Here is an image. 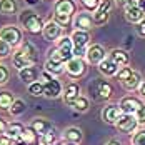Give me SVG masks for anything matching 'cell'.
<instances>
[{
  "label": "cell",
  "instance_id": "cell-1",
  "mask_svg": "<svg viewBox=\"0 0 145 145\" xmlns=\"http://www.w3.org/2000/svg\"><path fill=\"white\" fill-rule=\"evenodd\" d=\"M39 60V52L32 42H22L18 50L12 55V63L15 69L22 70L25 67H33Z\"/></svg>",
  "mask_w": 145,
  "mask_h": 145
},
{
  "label": "cell",
  "instance_id": "cell-2",
  "mask_svg": "<svg viewBox=\"0 0 145 145\" xmlns=\"http://www.w3.org/2000/svg\"><path fill=\"white\" fill-rule=\"evenodd\" d=\"M48 58H55L63 63H67L70 58H73V42L70 37H60L55 44V48L48 50Z\"/></svg>",
  "mask_w": 145,
  "mask_h": 145
},
{
  "label": "cell",
  "instance_id": "cell-3",
  "mask_svg": "<svg viewBox=\"0 0 145 145\" xmlns=\"http://www.w3.org/2000/svg\"><path fill=\"white\" fill-rule=\"evenodd\" d=\"M18 20H20V25L24 27V29L30 32V33H42L44 32V20H42V17L39 14H35L33 10H22L20 15H18Z\"/></svg>",
  "mask_w": 145,
  "mask_h": 145
},
{
  "label": "cell",
  "instance_id": "cell-4",
  "mask_svg": "<svg viewBox=\"0 0 145 145\" xmlns=\"http://www.w3.org/2000/svg\"><path fill=\"white\" fill-rule=\"evenodd\" d=\"M117 77H118V82L127 90H138L142 80H144L142 75L132 67H122L117 73Z\"/></svg>",
  "mask_w": 145,
  "mask_h": 145
},
{
  "label": "cell",
  "instance_id": "cell-5",
  "mask_svg": "<svg viewBox=\"0 0 145 145\" xmlns=\"http://www.w3.org/2000/svg\"><path fill=\"white\" fill-rule=\"evenodd\" d=\"M40 82L44 85V97H47V99H57L63 93V88L60 85V82L48 72L40 73Z\"/></svg>",
  "mask_w": 145,
  "mask_h": 145
},
{
  "label": "cell",
  "instance_id": "cell-6",
  "mask_svg": "<svg viewBox=\"0 0 145 145\" xmlns=\"http://www.w3.org/2000/svg\"><path fill=\"white\" fill-rule=\"evenodd\" d=\"M73 42V57H85L88 48V42H90V33L85 30H73L70 35Z\"/></svg>",
  "mask_w": 145,
  "mask_h": 145
},
{
  "label": "cell",
  "instance_id": "cell-7",
  "mask_svg": "<svg viewBox=\"0 0 145 145\" xmlns=\"http://www.w3.org/2000/svg\"><path fill=\"white\" fill-rule=\"evenodd\" d=\"M0 39L5 40L7 44H10L12 47H18V45H22L24 33L15 25H5V27L0 29Z\"/></svg>",
  "mask_w": 145,
  "mask_h": 145
},
{
  "label": "cell",
  "instance_id": "cell-8",
  "mask_svg": "<svg viewBox=\"0 0 145 145\" xmlns=\"http://www.w3.org/2000/svg\"><path fill=\"white\" fill-rule=\"evenodd\" d=\"M114 0H102L100 5H99V8L93 12V22H95V27H102V25H105L107 22H108V18H110V12H112V8H114Z\"/></svg>",
  "mask_w": 145,
  "mask_h": 145
},
{
  "label": "cell",
  "instance_id": "cell-9",
  "mask_svg": "<svg viewBox=\"0 0 145 145\" xmlns=\"http://www.w3.org/2000/svg\"><path fill=\"white\" fill-rule=\"evenodd\" d=\"M65 72L72 78H78L87 72V60L82 57H73L65 63Z\"/></svg>",
  "mask_w": 145,
  "mask_h": 145
},
{
  "label": "cell",
  "instance_id": "cell-10",
  "mask_svg": "<svg viewBox=\"0 0 145 145\" xmlns=\"http://www.w3.org/2000/svg\"><path fill=\"white\" fill-rule=\"evenodd\" d=\"M72 24H73V27H75V30H85V32H90V30L95 27L93 15L90 14V12H85V10L75 14Z\"/></svg>",
  "mask_w": 145,
  "mask_h": 145
},
{
  "label": "cell",
  "instance_id": "cell-11",
  "mask_svg": "<svg viewBox=\"0 0 145 145\" xmlns=\"http://www.w3.org/2000/svg\"><path fill=\"white\" fill-rule=\"evenodd\" d=\"M107 57H108V55H107V50L99 44L90 45L87 48V54H85L87 63H92V65H99L102 60H105Z\"/></svg>",
  "mask_w": 145,
  "mask_h": 145
},
{
  "label": "cell",
  "instance_id": "cell-12",
  "mask_svg": "<svg viewBox=\"0 0 145 145\" xmlns=\"http://www.w3.org/2000/svg\"><path fill=\"white\" fill-rule=\"evenodd\" d=\"M115 127L120 132H125V133H133V132H137L138 122H137L135 115H130V114H122V117L118 118V122L115 123Z\"/></svg>",
  "mask_w": 145,
  "mask_h": 145
},
{
  "label": "cell",
  "instance_id": "cell-13",
  "mask_svg": "<svg viewBox=\"0 0 145 145\" xmlns=\"http://www.w3.org/2000/svg\"><path fill=\"white\" fill-rule=\"evenodd\" d=\"M142 105H144L142 100L137 99V97H133V95H127V97H123V99L120 100V103H118L122 114H130V115H135L137 110H138Z\"/></svg>",
  "mask_w": 145,
  "mask_h": 145
},
{
  "label": "cell",
  "instance_id": "cell-14",
  "mask_svg": "<svg viewBox=\"0 0 145 145\" xmlns=\"http://www.w3.org/2000/svg\"><path fill=\"white\" fill-rule=\"evenodd\" d=\"M123 14H125V18L133 24V25H137V24H140L142 20H145V12L137 5V2L135 3H132L129 7H125L123 8Z\"/></svg>",
  "mask_w": 145,
  "mask_h": 145
},
{
  "label": "cell",
  "instance_id": "cell-15",
  "mask_svg": "<svg viewBox=\"0 0 145 145\" xmlns=\"http://www.w3.org/2000/svg\"><path fill=\"white\" fill-rule=\"evenodd\" d=\"M42 33H44V39L48 40V42H57L60 37H63V35H62V27L58 25L55 20L47 22Z\"/></svg>",
  "mask_w": 145,
  "mask_h": 145
},
{
  "label": "cell",
  "instance_id": "cell-16",
  "mask_svg": "<svg viewBox=\"0 0 145 145\" xmlns=\"http://www.w3.org/2000/svg\"><path fill=\"white\" fill-rule=\"evenodd\" d=\"M120 117H122V110L118 105H107L102 110V120L108 125H115Z\"/></svg>",
  "mask_w": 145,
  "mask_h": 145
},
{
  "label": "cell",
  "instance_id": "cell-17",
  "mask_svg": "<svg viewBox=\"0 0 145 145\" xmlns=\"http://www.w3.org/2000/svg\"><path fill=\"white\" fill-rule=\"evenodd\" d=\"M97 67H99V72H100L103 77H115L117 73H118V70H120V67H118L110 57H107L105 60H102Z\"/></svg>",
  "mask_w": 145,
  "mask_h": 145
},
{
  "label": "cell",
  "instance_id": "cell-18",
  "mask_svg": "<svg viewBox=\"0 0 145 145\" xmlns=\"http://www.w3.org/2000/svg\"><path fill=\"white\" fill-rule=\"evenodd\" d=\"M62 97H63V102L70 107V105H72V102L77 100V99L80 97V85H78V84H75V82L67 84V85H65V88H63Z\"/></svg>",
  "mask_w": 145,
  "mask_h": 145
},
{
  "label": "cell",
  "instance_id": "cell-19",
  "mask_svg": "<svg viewBox=\"0 0 145 145\" xmlns=\"http://www.w3.org/2000/svg\"><path fill=\"white\" fill-rule=\"evenodd\" d=\"M77 12V3L73 0H57L55 2V14H63L73 17Z\"/></svg>",
  "mask_w": 145,
  "mask_h": 145
},
{
  "label": "cell",
  "instance_id": "cell-20",
  "mask_svg": "<svg viewBox=\"0 0 145 145\" xmlns=\"http://www.w3.org/2000/svg\"><path fill=\"white\" fill-rule=\"evenodd\" d=\"M30 129L35 132L39 137H42L45 135L47 132H50L54 127H52V123L47 120V118H40V117H37V118H33L32 120V123H30Z\"/></svg>",
  "mask_w": 145,
  "mask_h": 145
},
{
  "label": "cell",
  "instance_id": "cell-21",
  "mask_svg": "<svg viewBox=\"0 0 145 145\" xmlns=\"http://www.w3.org/2000/svg\"><path fill=\"white\" fill-rule=\"evenodd\" d=\"M108 57L112 58L120 69H122V67H129V63H130L129 54H127L125 50H122V48H114V50L108 54Z\"/></svg>",
  "mask_w": 145,
  "mask_h": 145
},
{
  "label": "cell",
  "instance_id": "cell-22",
  "mask_svg": "<svg viewBox=\"0 0 145 145\" xmlns=\"http://www.w3.org/2000/svg\"><path fill=\"white\" fill-rule=\"evenodd\" d=\"M18 77H20L22 82H25V84L30 85V84L37 82V78L40 77V73H39V70L35 67H25V69L18 70Z\"/></svg>",
  "mask_w": 145,
  "mask_h": 145
},
{
  "label": "cell",
  "instance_id": "cell-23",
  "mask_svg": "<svg viewBox=\"0 0 145 145\" xmlns=\"http://www.w3.org/2000/svg\"><path fill=\"white\" fill-rule=\"evenodd\" d=\"M45 72H48L50 75H60V73L65 72V63L60 62V60H55V58H47L45 62Z\"/></svg>",
  "mask_w": 145,
  "mask_h": 145
},
{
  "label": "cell",
  "instance_id": "cell-24",
  "mask_svg": "<svg viewBox=\"0 0 145 145\" xmlns=\"http://www.w3.org/2000/svg\"><path fill=\"white\" fill-rule=\"evenodd\" d=\"M95 90L100 99H110L114 95V87L107 80H97L95 82Z\"/></svg>",
  "mask_w": 145,
  "mask_h": 145
},
{
  "label": "cell",
  "instance_id": "cell-25",
  "mask_svg": "<svg viewBox=\"0 0 145 145\" xmlns=\"http://www.w3.org/2000/svg\"><path fill=\"white\" fill-rule=\"evenodd\" d=\"M63 138L67 142H72V144H80L82 138H84V135H82V130L78 127H69L63 132Z\"/></svg>",
  "mask_w": 145,
  "mask_h": 145
},
{
  "label": "cell",
  "instance_id": "cell-26",
  "mask_svg": "<svg viewBox=\"0 0 145 145\" xmlns=\"http://www.w3.org/2000/svg\"><path fill=\"white\" fill-rule=\"evenodd\" d=\"M24 130H25V127H24L22 123H18V122H12V123H8L5 135H8V137L14 138V140H20V137H22Z\"/></svg>",
  "mask_w": 145,
  "mask_h": 145
},
{
  "label": "cell",
  "instance_id": "cell-27",
  "mask_svg": "<svg viewBox=\"0 0 145 145\" xmlns=\"http://www.w3.org/2000/svg\"><path fill=\"white\" fill-rule=\"evenodd\" d=\"M20 140H22L24 144H27V145H39V140H40V137H39L35 132L32 130L30 127H25V130H24V133H22Z\"/></svg>",
  "mask_w": 145,
  "mask_h": 145
},
{
  "label": "cell",
  "instance_id": "cell-28",
  "mask_svg": "<svg viewBox=\"0 0 145 145\" xmlns=\"http://www.w3.org/2000/svg\"><path fill=\"white\" fill-rule=\"evenodd\" d=\"M17 12V2L15 0H0V14L14 15Z\"/></svg>",
  "mask_w": 145,
  "mask_h": 145
},
{
  "label": "cell",
  "instance_id": "cell-29",
  "mask_svg": "<svg viewBox=\"0 0 145 145\" xmlns=\"http://www.w3.org/2000/svg\"><path fill=\"white\" fill-rule=\"evenodd\" d=\"M25 108H27L25 100H22V99H15L14 103H12V107L8 108V112H10V115L12 117H18V115H22V114L25 112Z\"/></svg>",
  "mask_w": 145,
  "mask_h": 145
},
{
  "label": "cell",
  "instance_id": "cell-30",
  "mask_svg": "<svg viewBox=\"0 0 145 145\" xmlns=\"http://www.w3.org/2000/svg\"><path fill=\"white\" fill-rule=\"evenodd\" d=\"M70 107H72L73 110H77V112H82V114H84V112H87L88 108H90V100H88L87 97L80 95L77 100L72 102V105H70Z\"/></svg>",
  "mask_w": 145,
  "mask_h": 145
},
{
  "label": "cell",
  "instance_id": "cell-31",
  "mask_svg": "<svg viewBox=\"0 0 145 145\" xmlns=\"http://www.w3.org/2000/svg\"><path fill=\"white\" fill-rule=\"evenodd\" d=\"M14 100L15 99H14V95H12V92H7V90L0 92V110H8L12 107Z\"/></svg>",
  "mask_w": 145,
  "mask_h": 145
},
{
  "label": "cell",
  "instance_id": "cell-32",
  "mask_svg": "<svg viewBox=\"0 0 145 145\" xmlns=\"http://www.w3.org/2000/svg\"><path fill=\"white\" fill-rule=\"evenodd\" d=\"M78 2H80V5L84 7V10H85V12L93 14V12L99 8V5H100L102 0H78Z\"/></svg>",
  "mask_w": 145,
  "mask_h": 145
},
{
  "label": "cell",
  "instance_id": "cell-33",
  "mask_svg": "<svg viewBox=\"0 0 145 145\" xmlns=\"http://www.w3.org/2000/svg\"><path fill=\"white\" fill-rule=\"evenodd\" d=\"M29 93L32 95V97H42V95H44V85H42V82L37 80V82L30 84L29 85Z\"/></svg>",
  "mask_w": 145,
  "mask_h": 145
},
{
  "label": "cell",
  "instance_id": "cell-34",
  "mask_svg": "<svg viewBox=\"0 0 145 145\" xmlns=\"http://www.w3.org/2000/svg\"><path fill=\"white\" fill-rule=\"evenodd\" d=\"M132 145H145V129H140L137 130L130 138Z\"/></svg>",
  "mask_w": 145,
  "mask_h": 145
},
{
  "label": "cell",
  "instance_id": "cell-35",
  "mask_svg": "<svg viewBox=\"0 0 145 145\" xmlns=\"http://www.w3.org/2000/svg\"><path fill=\"white\" fill-rule=\"evenodd\" d=\"M55 138H57V135H55V130L52 129L50 132H47L45 135L40 137V145H54L55 144Z\"/></svg>",
  "mask_w": 145,
  "mask_h": 145
},
{
  "label": "cell",
  "instance_id": "cell-36",
  "mask_svg": "<svg viewBox=\"0 0 145 145\" xmlns=\"http://www.w3.org/2000/svg\"><path fill=\"white\" fill-rule=\"evenodd\" d=\"M54 20L57 22L60 27H65V25H70L73 20H72V17L70 15H63V14H55L54 15Z\"/></svg>",
  "mask_w": 145,
  "mask_h": 145
},
{
  "label": "cell",
  "instance_id": "cell-37",
  "mask_svg": "<svg viewBox=\"0 0 145 145\" xmlns=\"http://www.w3.org/2000/svg\"><path fill=\"white\" fill-rule=\"evenodd\" d=\"M12 54V45L0 39V58H7Z\"/></svg>",
  "mask_w": 145,
  "mask_h": 145
},
{
  "label": "cell",
  "instance_id": "cell-38",
  "mask_svg": "<svg viewBox=\"0 0 145 145\" xmlns=\"http://www.w3.org/2000/svg\"><path fill=\"white\" fill-rule=\"evenodd\" d=\"M10 78V70L7 69V65L0 63V85H5Z\"/></svg>",
  "mask_w": 145,
  "mask_h": 145
},
{
  "label": "cell",
  "instance_id": "cell-39",
  "mask_svg": "<svg viewBox=\"0 0 145 145\" xmlns=\"http://www.w3.org/2000/svg\"><path fill=\"white\" fill-rule=\"evenodd\" d=\"M135 118H137V122L140 123V125H144L145 123V103L137 110V114H135Z\"/></svg>",
  "mask_w": 145,
  "mask_h": 145
},
{
  "label": "cell",
  "instance_id": "cell-40",
  "mask_svg": "<svg viewBox=\"0 0 145 145\" xmlns=\"http://www.w3.org/2000/svg\"><path fill=\"white\" fill-rule=\"evenodd\" d=\"M135 30H137V35L140 39H145V20H142L140 24H137L135 25Z\"/></svg>",
  "mask_w": 145,
  "mask_h": 145
},
{
  "label": "cell",
  "instance_id": "cell-41",
  "mask_svg": "<svg viewBox=\"0 0 145 145\" xmlns=\"http://www.w3.org/2000/svg\"><path fill=\"white\" fill-rule=\"evenodd\" d=\"M15 144V140L14 138H10L8 135H0V145H14Z\"/></svg>",
  "mask_w": 145,
  "mask_h": 145
},
{
  "label": "cell",
  "instance_id": "cell-42",
  "mask_svg": "<svg viewBox=\"0 0 145 145\" xmlns=\"http://www.w3.org/2000/svg\"><path fill=\"white\" fill-rule=\"evenodd\" d=\"M118 7H122V8H125V7H129L132 3H135V0H114Z\"/></svg>",
  "mask_w": 145,
  "mask_h": 145
},
{
  "label": "cell",
  "instance_id": "cell-43",
  "mask_svg": "<svg viewBox=\"0 0 145 145\" xmlns=\"http://www.w3.org/2000/svg\"><path fill=\"white\" fill-rule=\"evenodd\" d=\"M7 127H8V123L5 122V118L0 117V135H3V133L7 132Z\"/></svg>",
  "mask_w": 145,
  "mask_h": 145
},
{
  "label": "cell",
  "instance_id": "cell-44",
  "mask_svg": "<svg viewBox=\"0 0 145 145\" xmlns=\"http://www.w3.org/2000/svg\"><path fill=\"white\" fill-rule=\"evenodd\" d=\"M138 93L145 99V80H142V84H140V87H138Z\"/></svg>",
  "mask_w": 145,
  "mask_h": 145
},
{
  "label": "cell",
  "instance_id": "cell-45",
  "mask_svg": "<svg viewBox=\"0 0 145 145\" xmlns=\"http://www.w3.org/2000/svg\"><path fill=\"white\" fill-rule=\"evenodd\" d=\"M137 5H138V7L145 12V0H137Z\"/></svg>",
  "mask_w": 145,
  "mask_h": 145
},
{
  "label": "cell",
  "instance_id": "cell-46",
  "mask_svg": "<svg viewBox=\"0 0 145 145\" xmlns=\"http://www.w3.org/2000/svg\"><path fill=\"white\" fill-rule=\"evenodd\" d=\"M105 145H122V144H120L118 140H108V142H107Z\"/></svg>",
  "mask_w": 145,
  "mask_h": 145
},
{
  "label": "cell",
  "instance_id": "cell-47",
  "mask_svg": "<svg viewBox=\"0 0 145 145\" xmlns=\"http://www.w3.org/2000/svg\"><path fill=\"white\" fill-rule=\"evenodd\" d=\"M14 145H27V144H24L22 140H15V144Z\"/></svg>",
  "mask_w": 145,
  "mask_h": 145
},
{
  "label": "cell",
  "instance_id": "cell-48",
  "mask_svg": "<svg viewBox=\"0 0 145 145\" xmlns=\"http://www.w3.org/2000/svg\"><path fill=\"white\" fill-rule=\"evenodd\" d=\"M27 2H29L30 5H33V3H35V2H37V0H27Z\"/></svg>",
  "mask_w": 145,
  "mask_h": 145
},
{
  "label": "cell",
  "instance_id": "cell-49",
  "mask_svg": "<svg viewBox=\"0 0 145 145\" xmlns=\"http://www.w3.org/2000/svg\"><path fill=\"white\" fill-rule=\"evenodd\" d=\"M62 145H77V144H72V142H65V144H62Z\"/></svg>",
  "mask_w": 145,
  "mask_h": 145
}]
</instances>
